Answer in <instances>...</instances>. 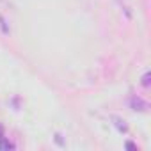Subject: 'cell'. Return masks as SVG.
I'll return each instance as SVG.
<instances>
[{
  "label": "cell",
  "instance_id": "1",
  "mask_svg": "<svg viewBox=\"0 0 151 151\" xmlns=\"http://www.w3.org/2000/svg\"><path fill=\"white\" fill-rule=\"evenodd\" d=\"M130 107H132V110H137V112H147V109H149L147 101L142 100L140 96H133L130 100Z\"/></svg>",
  "mask_w": 151,
  "mask_h": 151
},
{
  "label": "cell",
  "instance_id": "2",
  "mask_svg": "<svg viewBox=\"0 0 151 151\" xmlns=\"http://www.w3.org/2000/svg\"><path fill=\"white\" fill-rule=\"evenodd\" d=\"M112 121H114V126H116L121 133H126V132H128V124H126L124 119H121V117H117V116H112Z\"/></svg>",
  "mask_w": 151,
  "mask_h": 151
},
{
  "label": "cell",
  "instance_id": "3",
  "mask_svg": "<svg viewBox=\"0 0 151 151\" xmlns=\"http://www.w3.org/2000/svg\"><path fill=\"white\" fill-rule=\"evenodd\" d=\"M11 149H14V144L6 137H0V151H11Z\"/></svg>",
  "mask_w": 151,
  "mask_h": 151
},
{
  "label": "cell",
  "instance_id": "4",
  "mask_svg": "<svg viewBox=\"0 0 151 151\" xmlns=\"http://www.w3.org/2000/svg\"><path fill=\"white\" fill-rule=\"evenodd\" d=\"M140 84H142V87H146V89H149V87H151V73H149V71L142 75Z\"/></svg>",
  "mask_w": 151,
  "mask_h": 151
},
{
  "label": "cell",
  "instance_id": "5",
  "mask_svg": "<svg viewBox=\"0 0 151 151\" xmlns=\"http://www.w3.org/2000/svg\"><path fill=\"white\" fill-rule=\"evenodd\" d=\"M124 146H126V149H137V144H133V142H126Z\"/></svg>",
  "mask_w": 151,
  "mask_h": 151
},
{
  "label": "cell",
  "instance_id": "6",
  "mask_svg": "<svg viewBox=\"0 0 151 151\" xmlns=\"http://www.w3.org/2000/svg\"><path fill=\"white\" fill-rule=\"evenodd\" d=\"M4 135V130H2V126H0V137H2Z\"/></svg>",
  "mask_w": 151,
  "mask_h": 151
}]
</instances>
